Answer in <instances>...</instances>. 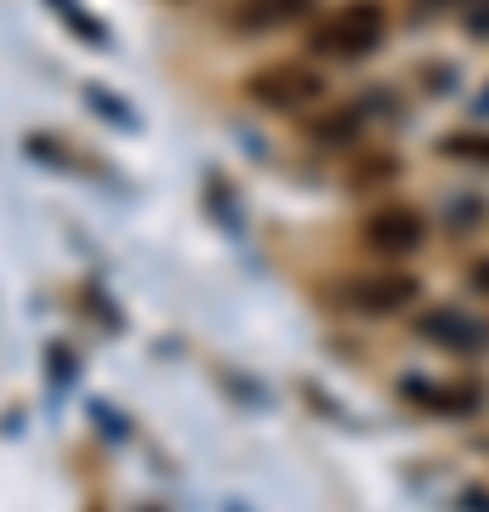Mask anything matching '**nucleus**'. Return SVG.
<instances>
[{"label":"nucleus","mask_w":489,"mask_h":512,"mask_svg":"<svg viewBox=\"0 0 489 512\" xmlns=\"http://www.w3.org/2000/svg\"><path fill=\"white\" fill-rule=\"evenodd\" d=\"M381 35H387V12H381L376 0H347V6H336V12L319 23L313 46L325 57H364V52L381 46Z\"/></svg>","instance_id":"obj_1"},{"label":"nucleus","mask_w":489,"mask_h":512,"mask_svg":"<svg viewBox=\"0 0 489 512\" xmlns=\"http://www.w3.org/2000/svg\"><path fill=\"white\" fill-rule=\"evenodd\" d=\"M245 92L262 103V109H313L325 97V74H313L308 63H268V69L251 74Z\"/></svg>","instance_id":"obj_2"},{"label":"nucleus","mask_w":489,"mask_h":512,"mask_svg":"<svg viewBox=\"0 0 489 512\" xmlns=\"http://www.w3.org/2000/svg\"><path fill=\"white\" fill-rule=\"evenodd\" d=\"M421 234H427V222L410 205H381V211L364 217V245L381 256H410L421 245Z\"/></svg>","instance_id":"obj_3"},{"label":"nucleus","mask_w":489,"mask_h":512,"mask_svg":"<svg viewBox=\"0 0 489 512\" xmlns=\"http://www.w3.org/2000/svg\"><path fill=\"white\" fill-rule=\"evenodd\" d=\"M313 0H239L234 6V23L245 35H262V29H279V23H296L308 18Z\"/></svg>","instance_id":"obj_4"},{"label":"nucleus","mask_w":489,"mask_h":512,"mask_svg":"<svg viewBox=\"0 0 489 512\" xmlns=\"http://www.w3.org/2000/svg\"><path fill=\"white\" fill-rule=\"evenodd\" d=\"M347 296H353V308H364V313H387V308H399V302H410V296H416V279H404V274L353 279V285H347Z\"/></svg>","instance_id":"obj_5"},{"label":"nucleus","mask_w":489,"mask_h":512,"mask_svg":"<svg viewBox=\"0 0 489 512\" xmlns=\"http://www.w3.org/2000/svg\"><path fill=\"white\" fill-rule=\"evenodd\" d=\"M427 330H433V336H455V342H478V336H484L472 319H455V313H444V319H427Z\"/></svg>","instance_id":"obj_6"},{"label":"nucleus","mask_w":489,"mask_h":512,"mask_svg":"<svg viewBox=\"0 0 489 512\" xmlns=\"http://www.w3.org/2000/svg\"><path fill=\"white\" fill-rule=\"evenodd\" d=\"M478 285H489V262H484V268H478Z\"/></svg>","instance_id":"obj_7"}]
</instances>
